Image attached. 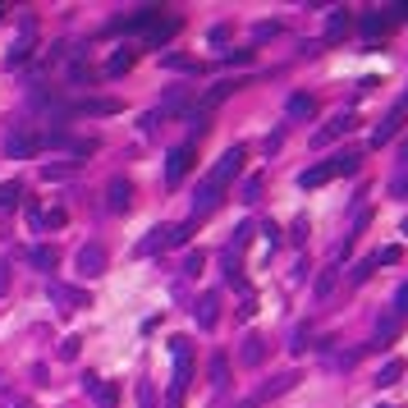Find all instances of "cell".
<instances>
[{"mask_svg":"<svg viewBox=\"0 0 408 408\" xmlns=\"http://www.w3.org/2000/svg\"><path fill=\"white\" fill-rule=\"evenodd\" d=\"M248 239H252V225H239V230H234V239H230V248H225V252H230V257H239V252L248 248Z\"/></svg>","mask_w":408,"mask_h":408,"instance_id":"cell-31","label":"cell"},{"mask_svg":"<svg viewBox=\"0 0 408 408\" xmlns=\"http://www.w3.org/2000/svg\"><path fill=\"white\" fill-rule=\"evenodd\" d=\"M0 408H33L28 395H14V390H0Z\"/></svg>","mask_w":408,"mask_h":408,"instance_id":"cell-37","label":"cell"},{"mask_svg":"<svg viewBox=\"0 0 408 408\" xmlns=\"http://www.w3.org/2000/svg\"><path fill=\"white\" fill-rule=\"evenodd\" d=\"M330 179H335V165L322 161V165H312V170L298 174V188H322V183H330Z\"/></svg>","mask_w":408,"mask_h":408,"instance_id":"cell-17","label":"cell"},{"mask_svg":"<svg viewBox=\"0 0 408 408\" xmlns=\"http://www.w3.org/2000/svg\"><path fill=\"white\" fill-rule=\"evenodd\" d=\"M64 211H42V230H64Z\"/></svg>","mask_w":408,"mask_h":408,"instance_id":"cell-38","label":"cell"},{"mask_svg":"<svg viewBox=\"0 0 408 408\" xmlns=\"http://www.w3.org/2000/svg\"><path fill=\"white\" fill-rule=\"evenodd\" d=\"M79 348H83V339H79V335H64L55 353H60V358H79Z\"/></svg>","mask_w":408,"mask_h":408,"instance_id":"cell-35","label":"cell"},{"mask_svg":"<svg viewBox=\"0 0 408 408\" xmlns=\"http://www.w3.org/2000/svg\"><path fill=\"white\" fill-rule=\"evenodd\" d=\"M0 18H5V5H0Z\"/></svg>","mask_w":408,"mask_h":408,"instance_id":"cell-56","label":"cell"},{"mask_svg":"<svg viewBox=\"0 0 408 408\" xmlns=\"http://www.w3.org/2000/svg\"><path fill=\"white\" fill-rule=\"evenodd\" d=\"M400 257H404V252L390 244V248H381V252H376V266H381V261H385V266H395V261H400Z\"/></svg>","mask_w":408,"mask_h":408,"instance_id":"cell-42","label":"cell"},{"mask_svg":"<svg viewBox=\"0 0 408 408\" xmlns=\"http://www.w3.org/2000/svg\"><path fill=\"white\" fill-rule=\"evenodd\" d=\"M335 280H339V276H335V266H330V271H322V276H317V298H326L330 289H335Z\"/></svg>","mask_w":408,"mask_h":408,"instance_id":"cell-36","label":"cell"},{"mask_svg":"<svg viewBox=\"0 0 408 408\" xmlns=\"http://www.w3.org/2000/svg\"><path fill=\"white\" fill-rule=\"evenodd\" d=\"M161 18V9H133V14H124V18H115L110 23V33H147L152 23Z\"/></svg>","mask_w":408,"mask_h":408,"instance_id":"cell-8","label":"cell"},{"mask_svg":"<svg viewBox=\"0 0 408 408\" xmlns=\"http://www.w3.org/2000/svg\"><path fill=\"white\" fill-rule=\"evenodd\" d=\"M138 408H157V390H152V381L138 385Z\"/></svg>","mask_w":408,"mask_h":408,"instance_id":"cell-39","label":"cell"},{"mask_svg":"<svg viewBox=\"0 0 408 408\" xmlns=\"http://www.w3.org/2000/svg\"><path fill=\"white\" fill-rule=\"evenodd\" d=\"M18 202H23V183H14V179L0 183V211H14Z\"/></svg>","mask_w":408,"mask_h":408,"instance_id":"cell-26","label":"cell"},{"mask_svg":"<svg viewBox=\"0 0 408 408\" xmlns=\"http://www.w3.org/2000/svg\"><path fill=\"white\" fill-rule=\"evenodd\" d=\"M252 51H225V64H248Z\"/></svg>","mask_w":408,"mask_h":408,"instance_id":"cell-50","label":"cell"},{"mask_svg":"<svg viewBox=\"0 0 408 408\" xmlns=\"http://www.w3.org/2000/svg\"><path fill=\"white\" fill-rule=\"evenodd\" d=\"M330 165H335V174H358L363 157H358V152H339V157H330Z\"/></svg>","mask_w":408,"mask_h":408,"instance_id":"cell-28","label":"cell"},{"mask_svg":"<svg viewBox=\"0 0 408 408\" xmlns=\"http://www.w3.org/2000/svg\"><path fill=\"white\" fill-rule=\"evenodd\" d=\"M79 165L83 161H51V165H42V179H69V174H79Z\"/></svg>","mask_w":408,"mask_h":408,"instance_id":"cell-24","label":"cell"},{"mask_svg":"<svg viewBox=\"0 0 408 408\" xmlns=\"http://www.w3.org/2000/svg\"><path fill=\"white\" fill-rule=\"evenodd\" d=\"M28 225L42 230V207H37V202H28Z\"/></svg>","mask_w":408,"mask_h":408,"instance_id":"cell-49","label":"cell"},{"mask_svg":"<svg viewBox=\"0 0 408 408\" xmlns=\"http://www.w3.org/2000/svg\"><path fill=\"white\" fill-rule=\"evenodd\" d=\"M239 193H244L239 202H257V198H261V174H252V179H244V188H239Z\"/></svg>","mask_w":408,"mask_h":408,"instance_id":"cell-34","label":"cell"},{"mask_svg":"<svg viewBox=\"0 0 408 408\" xmlns=\"http://www.w3.org/2000/svg\"><path fill=\"white\" fill-rule=\"evenodd\" d=\"M353 124H358V120H353V115H335V120H330V124H326V129H322V133H317V138H312V142H317V147H326V142H330V138H339V133H348V129H353Z\"/></svg>","mask_w":408,"mask_h":408,"instance_id":"cell-19","label":"cell"},{"mask_svg":"<svg viewBox=\"0 0 408 408\" xmlns=\"http://www.w3.org/2000/svg\"><path fill=\"white\" fill-rule=\"evenodd\" d=\"M400 376H404V358H390V363H385L381 372H376V385H381V390H385V385H395V381H400Z\"/></svg>","mask_w":408,"mask_h":408,"instance_id":"cell-27","label":"cell"},{"mask_svg":"<svg viewBox=\"0 0 408 408\" xmlns=\"http://www.w3.org/2000/svg\"><path fill=\"white\" fill-rule=\"evenodd\" d=\"M69 79H74V83H92V69H87L83 60H74V64H69Z\"/></svg>","mask_w":408,"mask_h":408,"instance_id":"cell-40","label":"cell"},{"mask_svg":"<svg viewBox=\"0 0 408 408\" xmlns=\"http://www.w3.org/2000/svg\"><path fill=\"white\" fill-rule=\"evenodd\" d=\"M244 161H248V147H230L225 157H220V165H216V170H211V179H216L220 188H225V183L234 179L239 170H244Z\"/></svg>","mask_w":408,"mask_h":408,"instance_id":"cell-7","label":"cell"},{"mask_svg":"<svg viewBox=\"0 0 408 408\" xmlns=\"http://www.w3.org/2000/svg\"><path fill=\"white\" fill-rule=\"evenodd\" d=\"M289 239H294V244H303V239H307V216L294 220V234H289Z\"/></svg>","mask_w":408,"mask_h":408,"instance_id":"cell-47","label":"cell"},{"mask_svg":"<svg viewBox=\"0 0 408 408\" xmlns=\"http://www.w3.org/2000/svg\"><path fill=\"white\" fill-rule=\"evenodd\" d=\"M261 234H266L271 248H280V230H276V225H261Z\"/></svg>","mask_w":408,"mask_h":408,"instance_id":"cell-52","label":"cell"},{"mask_svg":"<svg viewBox=\"0 0 408 408\" xmlns=\"http://www.w3.org/2000/svg\"><path fill=\"white\" fill-rule=\"evenodd\" d=\"M372 271H376V257H363V261H358L353 271H348V285H363V280L372 276Z\"/></svg>","mask_w":408,"mask_h":408,"instance_id":"cell-32","label":"cell"},{"mask_svg":"<svg viewBox=\"0 0 408 408\" xmlns=\"http://www.w3.org/2000/svg\"><path fill=\"white\" fill-rule=\"evenodd\" d=\"M390 198H400V202H408V174H400V179L390 183Z\"/></svg>","mask_w":408,"mask_h":408,"instance_id":"cell-43","label":"cell"},{"mask_svg":"<svg viewBox=\"0 0 408 408\" xmlns=\"http://www.w3.org/2000/svg\"><path fill=\"white\" fill-rule=\"evenodd\" d=\"M404 115H408V110H400V106H395V110H390V115H385V120H381V124H376V129H372V147H385V142H390V138H395V133H400V129H404Z\"/></svg>","mask_w":408,"mask_h":408,"instance_id":"cell-11","label":"cell"},{"mask_svg":"<svg viewBox=\"0 0 408 408\" xmlns=\"http://www.w3.org/2000/svg\"><path fill=\"white\" fill-rule=\"evenodd\" d=\"M353 28V18H348V9H335V14L326 18V42H339V37Z\"/></svg>","mask_w":408,"mask_h":408,"instance_id":"cell-21","label":"cell"},{"mask_svg":"<svg viewBox=\"0 0 408 408\" xmlns=\"http://www.w3.org/2000/svg\"><path fill=\"white\" fill-rule=\"evenodd\" d=\"M179 28H183L179 18H157V23H152L147 33H142V42H147V46H165L174 33H179Z\"/></svg>","mask_w":408,"mask_h":408,"instance_id":"cell-14","label":"cell"},{"mask_svg":"<svg viewBox=\"0 0 408 408\" xmlns=\"http://www.w3.org/2000/svg\"><path fill=\"white\" fill-rule=\"evenodd\" d=\"M252 312H257V298H252V294H244V303H239V317H244V322H248Z\"/></svg>","mask_w":408,"mask_h":408,"instance_id":"cell-48","label":"cell"},{"mask_svg":"<svg viewBox=\"0 0 408 408\" xmlns=\"http://www.w3.org/2000/svg\"><path fill=\"white\" fill-rule=\"evenodd\" d=\"M193 161H198V147H193V142H179V147H170V157H165V183H170V188H179L183 174L193 170Z\"/></svg>","mask_w":408,"mask_h":408,"instance_id":"cell-1","label":"cell"},{"mask_svg":"<svg viewBox=\"0 0 408 408\" xmlns=\"http://www.w3.org/2000/svg\"><path fill=\"white\" fill-rule=\"evenodd\" d=\"M124 106L115 96H87V101H69V115H83V120H106V115H120Z\"/></svg>","mask_w":408,"mask_h":408,"instance_id":"cell-3","label":"cell"},{"mask_svg":"<svg viewBox=\"0 0 408 408\" xmlns=\"http://www.w3.org/2000/svg\"><path fill=\"white\" fill-rule=\"evenodd\" d=\"M79 276H87V280L106 276V248L101 244H83L79 248Z\"/></svg>","mask_w":408,"mask_h":408,"instance_id":"cell-6","label":"cell"},{"mask_svg":"<svg viewBox=\"0 0 408 408\" xmlns=\"http://www.w3.org/2000/svg\"><path fill=\"white\" fill-rule=\"evenodd\" d=\"M161 248H170V225H157V230H152V234L142 239V244L133 248V252H138V257H157Z\"/></svg>","mask_w":408,"mask_h":408,"instance_id":"cell-16","label":"cell"},{"mask_svg":"<svg viewBox=\"0 0 408 408\" xmlns=\"http://www.w3.org/2000/svg\"><path fill=\"white\" fill-rule=\"evenodd\" d=\"M51 303L60 307V312H79V307L92 303V294H87V289H74V285H51Z\"/></svg>","mask_w":408,"mask_h":408,"instance_id":"cell-5","label":"cell"},{"mask_svg":"<svg viewBox=\"0 0 408 408\" xmlns=\"http://www.w3.org/2000/svg\"><path fill=\"white\" fill-rule=\"evenodd\" d=\"M202 261H207L202 252H188V257H183V276H198V271H202Z\"/></svg>","mask_w":408,"mask_h":408,"instance_id":"cell-41","label":"cell"},{"mask_svg":"<svg viewBox=\"0 0 408 408\" xmlns=\"http://www.w3.org/2000/svg\"><path fill=\"white\" fill-rule=\"evenodd\" d=\"M193 317H198V326L202 330H211L220 322V294H202L198 298V307H193Z\"/></svg>","mask_w":408,"mask_h":408,"instance_id":"cell-13","label":"cell"},{"mask_svg":"<svg viewBox=\"0 0 408 408\" xmlns=\"http://www.w3.org/2000/svg\"><path fill=\"white\" fill-rule=\"evenodd\" d=\"M294 385H298V372H280V376H271V381L261 385V390H257V400H252V404H261V400H280V395H289Z\"/></svg>","mask_w":408,"mask_h":408,"instance_id":"cell-12","label":"cell"},{"mask_svg":"<svg viewBox=\"0 0 408 408\" xmlns=\"http://www.w3.org/2000/svg\"><path fill=\"white\" fill-rule=\"evenodd\" d=\"M37 147H42V133H23V129H9L5 142H0V152H5V157H14V161L37 157Z\"/></svg>","mask_w":408,"mask_h":408,"instance_id":"cell-2","label":"cell"},{"mask_svg":"<svg viewBox=\"0 0 408 408\" xmlns=\"http://www.w3.org/2000/svg\"><path fill=\"white\" fill-rule=\"evenodd\" d=\"M220 193H225V188H220V183L207 174V179L198 183V193H193V220L211 216V211H216V202H220Z\"/></svg>","mask_w":408,"mask_h":408,"instance_id":"cell-4","label":"cell"},{"mask_svg":"<svg viewBox=\"0 0 408 408\" xmlns=\"http://www.w3.org/2000/svg\"><path fill=\"white\" fill-rule=\"evenodd\" d=\"M395 335H400V317H385V322L376 326V339H381V344H390Z\"/></svg>","mask_w":408,"mask_h":408,"instance_id":"cell-33","label":"cell"},{"mask_svg":"<svg viewBox=\"0 0 408 408\" xmlns=\"http://www.w3.org/2000/svg\"><path fill=\"white\" fill-rule=\"evenodd\" d=\"M395 14H404V18H408V5H395Z\"/></svg>","mask_w":408,"mask_h":408,"instance_id":"cell-53","label":"cell"},{"mask_svg":"<svg viewBox=\"0 0 408 408\" xmlns=\"http://www.w3.org/2000/svg\"><path fill=\"white\" fill-rule=\"evenodd\" d=\"M289 348H294V353H303V348H307V326H298V330H294V339H289Z\"/></svg>","mask_w":408,"mask_h":408,"instance_id":"cell-45","label":"cell"},{"mask_svg":"<svg viewBox=\"0 0 408 408\" xmlns=\"http://www.w3.org/2000/svg\"><path fill=\"white\" fill-rule=\"evenodd\" d=\"M358 28H363V37H372V42H376V37H390L395 18L390 14H363V18H358Z\"/></svg>","mask_w":408,"mask_h":408,"instance_id":"cell-15","label":"cell"},{"mask_svg":"<svg viewBox=\"0 0 408 408\" xmlns=\"http://www.w3.org/2000/svg\"><path fill=\"white\" fill-rule=\"evenodd\" d=\"M133 69V51H115L110 60H106V74H115V79H120V74H129Z\"/></svg>","mask_w":408,"mask_h":408,"instance_id":"cell-29","label":"cell"},{"mask_svg":"<svg viewBox=\"0 0 408 408\" xmlns=\"http://www.w3.org/2000/svg\"><path fill=\"white\" fill-rule=\"evenodd\" d=\"M395 317H408V285H400V294H395Z\"/></svg>","mask_w":408,"mask_h":408,"instance_id":"cell-44","label":"cell"},{"mask_svg":"<svg viewBox=\"0 0 408 408\" xmlns=\"http://www.w3.org/2000/svg\"><path fill=\"white\" fill-rule=\"evenodd\" d=\"M211 385H216V390H225V385H230V363H225V358H211Z\"/></svg>","mask_w":408,"mask_h":408,"instance_id":"cell-30","label":"cell"},{"mask_svg":"<svg viewBox=\"0 0 408 408\" xmlns=\"http://www.w3.org/2000/svg\"><path fill=\"white\" fill-rule=\"evenodd\" d=\"M276 33H280V23H257V33H252V37H257V42H271Z\"/></svg>","mask_w":408,"mask_h":408,"instance_id":"cell-46","label":"cell"},{"mask_svg":"<svg viewBox=\"0 0 408 408\" xmlns=\"http://www.w3.org/2000/svg\"><path fill=\"white\" fill-rule=\"evenodd\" d=\"M400 110H408V92H404V101H400Z\"/></svg>","mask_w":408,"mask_h":408,"instance_id":"cell-55","label":"cell"},{"mask_svg":"<svg viewBox=\"0 0 408 408\" xmlns=\"http://www.w3.org/2000/svg\"><path fill=\"white\" fill-rule=\"evenodd\" d=\"M92 400H96V408H120V385L115 381H96Z\"/></svg>","mask_w":408,"mask_h":408,"instance_id":"cell-23","label":"cell"},{"mask_svg":"<svg viewBox=\"0 0 408 408\" xmlns=\"http://www.w3.org/2000/svg\"><path fill=\"white\" fill-rule=\"evenodd\" d=\"M33 42H37V23H33V18H23V33L14 37V46H9L5 60H9V64H23L28 55H33Z\"/></svg>","mask_w":408,"mask_h":408,"instance_id":"cell-9","label":"cell"},{"mask_svg":"<svg viewBox=\"0 0 408 408\" xmlns=\"http://www.w3.org/2000/svg\"><path fill=\"white\" fill-rule=\"evenodd\" d=\"M400 161H408V142H404V147H400Z\"/></svg>","mask_w":408,"mask_h":408,"instance_id":"cell-54","label":"cell"},{"mask_svg":"<svg viewBox=\"0 0 408 408\" xmlns=\"http://www.w3.org/2000/svg\"><path fill=\"white\" fill-rule=\"evenodd\" d=\"M28 261H33L37 271H55V266H60V252H55V248H46V244H37L33 252H28Z\"/></svg>","mask_w":408,"mask_h":408,"instance_id":"cell-22","label":"cell"},{"mask_svg":"<svg viewBox=\"0 0 408 408\" xmlns=\"http://www.w3.org/2000/svg\"><path fill=\"white\" fill-rule=\"evenodd\" d=\"M239 87H244L239 79H225V83H216V87L207 92V101H202V110H211V106H220V101H225L230 92H239Z\"/></svg>","mask_w":408,"mask_h":408,"instance_id":"cell-25","label":"cell"},{"mask_svg":"<svg viewBox=\"0 0 408 408\" xmlns=\"http://www.w3.org/2000/svg\"><path fill=\"white\" fill-rule=\"evenodd\" d=\"M106 207H110V211H129L133 207V183L124 179V174L106 183Z\"/></svg>","mask_w":408,"mask_h":408,"instance_id":"cell-10","label":"cell"},{"mask_svg":"<svg viewBox=\"0 0 408 408\" xmlns=\"http://www.w3.org/2000/svg\"><path fill=\"white\" fill-rule=\"evenodd\" d=\"M285 110H289V120H312V115H317V96L294 92V96H289V106H285Z\"/></svg>","mask_w":408,"mask_h":408,"instance_id":"cell-18","label":"cell"},{"mask_svg":"<svg viewBox=\"0 0 408 408\" xmlns=\"http://www.w3.org/2000/svg\"><path fill=\"white\" fill-rule=\"evenodd\" d=\"M157 124H161V115H157V110H147V115H142V133H152Z\"/></svg>","mask_w":408,"mask_h":408,"instance_id":"cell-51","label":"cell"},{"mask_svg":"<svg viewBox=\"0 0 408 408\" xmlns=\"http://www.w3.org/2000/svg\"><path fill=\"white\" fill-rule=\"evenodd\" d=\"M239 358H244L248 367H257L261 358H266V339H261V335H244V348H239Z\"/></svg>","mask_w":408,"mask_h":408,"instance_id":"cell-20","label":"cell"}]
</instances>
